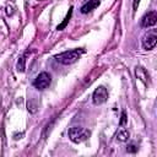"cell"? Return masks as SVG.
Returning <instances> with one entry per match:
<instances>
[{
  "label": "cell",
  "mask_w": 157,
  "mask_h": 157,
  "mask_svg": "<svg viewBox=\"0 0 157 157\" xmlns=\"http://www.w3.org/2000/svg\"><path fill=\"white\" fill-rule=\"evenodd\" d=\"M82 54V50H78V49H72V50H66V52H63L60 54H56L54 58L58 63L60 64H64V65H70L72 63H75L77 59H80Z\"/></svg>",
  "instance_id": "cell-1"
},
{
  "label": "cell",
  "mask_w": 157,
  "mask_h": 157,
  "mask_svg": "<svg viewBox=\"0 0 157 157\" xmlns=\"http://www.w3.org/2000/svg\"><path fill=\"white\" fill-rule=\"evenodd\" d=\"M88 136H90V131L87 129H85V128L74 126V128L69 129V139L75 144L83 142L85 140H87Z\"/></svg>",
  "instance_id": "cell-2"
},
{
  "label": "cell",
  "mask_w": 157,
  "mask_h": 157,
  "mask_svg": "<svg viewBox=\"0 0 157 157\" xmlns=\"http://www.w3.org/2000/svg\"><path fill=\"white\" fill-rule=\"evenodd\" d=\"M142 48L146 50H151L157 45V28H152L147 31L142 37Z\"/></svg>",
  "instance_id": "cell-3"
},
{
  "label": "cell",
  "mask_w": 157,
  "mask_h": 157,
  "mask_svg": "<svg viewBox=\"0 0 157 157\" xmlns=\"http://www.w3.org/2000/svg\"><path fill=\"white\" fill-rule=\"evenodd\" d=\"M50 83H52V76L48 74V72H40L36 78H34V81H33V86L37 88V90H39V91H43V90H45L47 87H49L50 86Z\"/></svg>",
  "instance_id": "cell-4"
},
{
  "label": "cell",
  "mask_w": 157,
  "mask_h": 157,
  "mask_svg": "<svg viewBox=\"0 0 157 157\" xmlns=\"http://www.w3.org/2000/svg\"><path fill=\"white\" fill-rule=\"evenodd\" d=\"M108 99V91L104 86H98L93 94H92V101L96 105H99V104H103L105 101Z\"/></svg>",
  "instance_id": "cell-5"
},
{
  "label": "cell",
  "mask_w": 157,
  "mask_h": 157,
  "mask_svg": "<svg viewBox=\"0 0 157 157\" xmlns=\"http://www.w3.org/2000/svg\"><path fill=\"white\" fill-rule=\"evenodd\" d=\"M156 23H157V11H148L141 18V27H144V28L152 27Z\"/></svg>",
  "instance_id": "cell-6"
},
{
  "label": "cell",
  "mask_w": 157,
  "mask_h": 157,
  "mask_svg": "<svg viewBox=\"0 0 157 157\" xmlns=\"http://www.w3.org/2000/svg\"><path fill=\"white\" fill-rule=\"evenodd\" d=\"M99 6V0H88L86 4H83L82 6H81V12L82 13H88V12H91L92 10H94V9H97Z\"/></svg>",
  "instance_id": "cell-7"
},
{
  "label": "cell",
  "mask_w": 157,
  "mask_h": 157,
  "mask_svg": "<svg viewBox=\"0 0 157 157\" xmlns=\"http://www.w3.org/2000/svg\"><path fill=\"white\" fill-rule=\"evenodd\" d=\"M129 136H130V134H129V131L125 130V129H121V130L118 131V134H117V139H118L119 141H128V140H129Z\"/></svg>",
  "instance_id": "cell-8"
},
{
  "label": "cell",
  "mask_w": 157,
  "mask_h": 157,
  "mask_svg": "<svg viewBox=\"0 0 157 157\" xmlns=\"http://www.w3.org/2000/svg\"><path fill=\"white\" fill-rule=\"evenodd\" d=\"M71 13H72V6L69 9V12H67V15H66V17L64 18V21H63V23H60L58 27H56V29H59V31H61V29H64L65 27H66V25H67V22H69V20H70V17H71Z\"/></svg>",
  "instance_id": "cell-9"
},
{
  "label": "cell",
  "mask_w": 157,
  "mask_h": 157,
  "mask_svg": "<svg viewBox=\"0 0 157 157\" xmlns=\"http://www.w3.org/2000/svg\"><path fill=\"white\" fill-rule=\"evenodd\" d=\"M135 75H136V77H139L140 80H142L144 82H146L147 74H146V71H145L142 67H136V69H135Z\"/></svg>",
  "instance_id": "cell-10"
},
{
  "label": "cell",
  "mask_w": 157,
  "mask_h": 157,
  "mask_svg": "<svg viewBox=\"0 0 157 157\" xmlns=\"http://www.w3.org/2000/svg\"><path fill=\"white\" fill-rule=\"evenodd\" d=\"M125 124H126V114H125V112H123V113H121V117H120L119 125H120V126H124Z\"/></svg>",
  "instance_id": "cell-11"
},
{
  "label": "cell",
  "mask_w": 157,
  "mask_h": 157,
  "mask_svg": "<svg viewBox=\"0 0 157 157\" xmlns=\"http://www.w3.org/2000/svg\"><path fill=\"white\" fill-rule=\"evenodd\" d=\"M136 150H137V147H136L135 145H132V144L126 147V151H128V152H136Z\"/></svg>",
  "instance_id": "cell-12"
},
{
  "label": "cell",
  "mask_w": 157,
  "mask_h": 157,
  "mask_svg": "<svg viewBox=\"0 0 157 157\" xmlns=\"http://www.w3.org/2000/svg\"><path fill=\"white\" fill-rule=\"evenodd\" d=\"M139 2H140V0H134V5H132V7H134V10H137V6H139Z\"/></svg>",
  "instance_id": "cell-13"
}]
</instances>
